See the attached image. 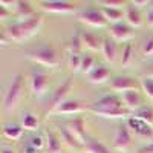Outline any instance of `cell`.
<instances>
[{"label": "cell", "instance_id": "15", "mask_svg": "<svg viewBox=\"0 0 153 153\" xmlns=\"http://www.w3.org/2000/svg\"><path fill=\"white\" fill-rule=\"evenodd\" d=\"M84 110V107L81 106L80 101L76 100H66L65 103H61L52 113L55 115H78Z\"/></svg>", "mask_w": 153, "mask_h": 153}, {"label": "cell", "instance_id": "25", "mask_svg": "<svg viewBox=\"0 0 153 153\" xmlns=\"http://www.w3.org/2000/svg\"><path fill=\"white\" fill-rule=\"evenodd\" d=\"M16 14H17V17L19 19H26V20H29V19H32L34 17V9H32V6H31V3L29 2H23V0H17V6H16Z\"/></svg>", "mask_w": 153, "mask_h": 153}, {"label": "cell", "instance_id": "8", "mask_svg": "<svg viewBox=\"0 0 153 153\" xmlns=\"http://www.w3.org/2000/svg\"><path fill=\"white\" fill-rule=\"evenodd\" d=\"M130 146H132V132H130V129L127 127V124L126 126H118L117 130H115V135H113V147L118 152L126 153L130 149Z\"/></svg>", "mask_w": 153, "mask_h": 153}, {"label": "cell", "instance_id": "7", "mask_svg": "<svg viewBox=\"0 0 153 153\" xmlns=\"http://www.w3.org/2000/svg\"><path fill=\"white\" fill-rule=\"evenodd\" d=\"M40 8L45 12L51 14H69V12H76V5L66 0H51V2H40Z\"/></svg>", "mask_w": 153, "mask_h": 153}, {"label": "cell", "instance_id": "2", "mask_svg": "<svg viewBox=\"0 0 153 153\" xmlns=\"http://www.w3.org/2000/svg\"><path fill=\"white\" fill-rule=\"evenodd\" d=\"M42 25H43V17L34 16L29 20H20L17 23L9 25V26L5 28L3 34L6 35V38L9 42L20 43V42H25V40H28V38L34 37L38 31H40Z\"/></svg>", "mask_w": 153, "mask_h": 153}, {"label": "cell", "instance_id": "26", "mask_svg": "<svg viewBox=\"0 0 153 153\" xmlns=\"http://www.w3.org/2000/svg\"><path fill=\"white\" fill-rule=\"evenodd\" d=\"M46 152L61 153V139L52 132H46Z\"/></svg>", "mask_w": 153, "mask_h": 153}, {"label": "cell", "instance_id": "17", "mask_svg": "<svg viewBox=\"0 0 153 153\" xmlns=\"http://www.w3.org/2000/svg\"><path fill=\"white\" fill-rule=\"evenodd\" d=\"M58 133H60V139L68 147H71V149H80L83 146L78 139H76V136L69 130L68 126H58Z\"/></svg>", "mask_w": 153, "mask_h": 153}, {"label": "cell", "instance_id": "30", "mask_svg": "<svg viewBox=\"0 0 153 153\" xmlns=\"http://www.w3.org/2000/svg\"><path fill=\"white\" fill-rule=\"evenodd\" d=\"M97 66H95V58L91 55V54H86V55H83V60H81V69H80V72H83V74H91L94 69H95Z\"/></svg>", "mask_w": 153, "mask_h": 153}, {"label": "cell", "instance_id": "39", "mask_svg": "<svg viewBox=\"0 0 153 153\" xmlns=\"http://www.w3.org/2000/svg\"><path fill=\"white\" fill-rule=\"evenodd\" d=\"M147 23L150 26H153V8H149L147 11Z\"/></svg>", "mask_w": 153, "mask_h": 153}, {"label": "cell", "instance_id": "10", "mask_svg": "<svg viewBox=\"0 0 153 153\" xmlns=\"http://www.w3.org/2000/svg\"><path fill=\"white\" fill-rule=\"evenodd\" d=\"M72 86H74V80H72V78H68L65 83H63V84L57 89L55 94H54V97H52V101H51V107H49L48 113H52L61 103H65V101L68 100V95H69V92L72 91Z\"/></svg>", "mask_w": 153, "mask_h": 153}, {"label": "cell", "instance_id": "41", "mask_svg": "<svg viewBox=\"0 0 153 153\" xmlns=\"http://www.w3.org/2000/svg\"><path fill=\"white\" fill-rule=\"evenodd\" d=\"M0 153H16L12 149H8V147H2V150H0Z\"/></svg>", "mask_w": 153, "mask_h": 153}, {"label": "cell", "instance_id": "4", "mask_svg": "<svg viewBox=\"0 0 153 153\" xmlns=\"http://www.w3.org/2000/svg\"><path fill=\"white\" fill-rule=\"evenodd\" d=\"M26 58L37 63V65L46 66V68H57L60 65L57 52L49 46H43V48L29 51V52H26Z\"/></svg>", "mask_w": 153, "mask_h": 153}, {"label": "cell", "instance_id": "36", "mask_svg": "<svg viewBox=\"0 0 153 153\" xmlns=\"http://www.w3.org/2000/svg\"><path fill=\"white\" fill-rule=\"evenodd\" d=\"M132 6H135L136 9L143 8V6H150V2L149 0H133V2H130Z\"/></svg>", "mask_w": 153, "mask_h": 153}, {"label": "cell", "instance_id": "3", "mask_svg": "<svg viewBox=\"0 0 153 153\" xmlns=\"http://www.w3.org/2000/svg\"><path fill=\"white\" fill-rule=\"evenodd\" d=\"M22 92H23V75L22 74H17L12 76V80L5 92V97H3V109L6 112H12L19 101L22 98Z\"/></svg>", "mask_w": 153, "mask_h": 153}, {"label": "cell", "instance_id": "29", "mask_svg": "<svg viewBox=\"0 0 153 153\" xmlns=\"http://www.w3.org/2000/svg\"><path fill=\"white\" fill-rule=\"evenodd\" d=\"M132 60H133V46L130 43H127L123 48V52H121V66L127 68L132 63Z\"/></svg>", "mask_w": 153, "mask_h": 153}, {"label": "cell", "instance_id": "11", "mask_svg": "<svg viewBox=\"0 0 153 153\" xmlns=\"http://www.w3.org/2000/svg\"><path fill=\"white\" fill-rule=\"evenodd\" d=\"M109 32H110L112 40H115V42H129L133 37L132 28L126 22H121V23H117V25H110Z\"/></svg>", "mask_w": 153, "mask_h": 153}, {"label": "cell", "instance_id": "5", "mask_svg": "<svg viewBox=\"0 0 153 153\" xmlns=\"http://www.w3.org/2000/svg\"><path fill=\"white\" fill-rule=\"evenodd\" d=\"M78 20L87 26H92V28H106L109 22L104 19L103 12L101 9H84V11H80L76 14Z\"/></svg>", "mask_w": 153, "mask_h": 153}, {"label": "cell", "instance_id": "28", "mask_svg": "<svg viewBox=\"0 0 153 153\" xmlns=\"http://www.w3.org/2000/svg\"><path fill=\"white\" fill-rule=\"evenodd\" d=\"M66 48H68V52H69V55H72V54H81L83 43H81L80 34H76L74 38H71V40L68 42V45H66Z\"/></svg>", "mask_w": 153, "mask_h": 153}, {"label": "cell", "instance_id": "20", "mask_svg": "<svg viewBox=\"0 0 153 153\" xmlns=\"http://www.w3.org/2000/svg\"><path fill=\"white\" fill-rule=\"evenodd\" d=\"M20 126L23 127V130L34 132V130L38 129L40 121H38L35 113H32V112H23L22 113V118H20Z\"/></svg>", "mask_w": 153, "mask_h": 153}, {"label": "cell", "instance_id": "9", "mask_svg": "<svg viewBox=\"0 0 153 153\" xmlns=\"http://www.w3.org/2000/svg\"><path fill=\"white\" fill-rule=\"evenodd\" d=\"M29 87L35 97H43L49 89V76L43 72H34L29 76Z\"/></svg>", "mask_w": 153, "mask_h": 153}, {"label": "cell", "instance_id": "18", "mask_svg": "<svg viewBox=\"0 0 153 153\" xmlns=\"http://www.w3.org/2000/svg\"><path fill=\"white\" fill-rule=\"evenodd\" d=\"M87 76H89V81H91L92 84H103L109 80L110 69L106 68V66H97Z\"/></svg>", "mask_w": 153, "mask_h": 153}, {"label": "cell", "instance_id": "27", "mask_svg": "<svg viewBox=\"0 0 153 153\" xmlns=\"http://www.w3.org/2000/svg\"><path fill=\"white\" fill-rule=\"evenodd\" d=\"M133 117L138 118V120H141V121H144L146 124H149V126L153 127V109H152V107L143 106L139 110H136V112L133 113Z\"/></svg>", "mask_w": 153, "mask_h": 153}, {"label": "cell", "instance_id": "35", "mask_svg": "<svg viewBox=\"0 0 153 153\" xmlns=\"http://www.w3.org/2000/svg\"><path fill=\"white\" fill-rule=\"evenodd\" d=\"M32 147H35L37 150H42L45 146H46V141H45V138L40 136V135H37V136H32L31 139V143H29Z\"/></svg>", "mask_w": 153, "mask_h": 153}, {"label": "cell", "instance_id": "6", "mask_svg": "<svg viewBox=\"0 0 153 153\" xmlns=\"http://www.w3.org/2000/svg\"><path fill=\"white\" fill-rule=\"evenodd\" d=\"M139 87H141L139 81H136L132 76H126V75H118L115 78H112L110 81V89L113 92H117L118 95L129 92V91H138Z\"/></svg>", "mask_w": 153, "mask_h": 153}, {"label": "cell", "instance_id": "33", "mask_svg": "<svg viewBox=\"0 0 153 153\" xmlns=\"http://www.w3.org/2000/svg\"><path fill=\"white\" fill-rule=\"evenodd\" d=\"M141 54L144 55V58H150L153 57V35H149L141 45Z\"/></svg>", "mask_w": 153, "mask_h": 153}, {"label": "cell", "instance_id": "34", "mask_svg": "<svg viewBox=\"0 0 153 153\" xmlns=\"http://www.w3.org/2000/svg\"><path fill=\"white\" fill-rule=\"evenodd\" d=\"M98 5H101V8L121 9L126 5V2H124V0H101V2H98Z\"/></svg>", "mask_w": 153, "mask_h": 153}, {"label": "cell", "instance_id": "32", "mask_svg": "<svg viewBox=\"0 0 153 153\" xmlns=\"http://www.w3.org/2000/svg\"><path fill=\"white\" fill-rule=\"evenodd\" d=\"M139 84H141V89L146 94V97L153 101V80L149 78V76H144V78L139 80Z\"/></svg>", "mask_w": 153, "mask_h": 153}, {"label": "cell", "instance_id": "23", "mask_svg": "<svg viewBox=\"0 0 153 153\" xmlns=\"http://www.w3.org/2000/svg\"><path fill=\"white\" fill-rule=\"evenodd\" d=\"M2 132H3V136L5 138L11 139V141H17V139H20L22 135H23V127L19 126V124L8 123V124H3Z\"/></svg>", "mask_w": 153, "mask_h": 153}, {"label": "cell", "instance_id": "37", "mask_svg": "<svg viewBox=\"0 0 153 153\" xmlns=\"http://www.w3.org/2000/svg\"><path fill=\"white\" fill-rule=\"evenodd\" d=\"M138 153H153V143H150V144L141 147V149L138 150Z\"/></svg>", "mask_w": 153, "mask_h": 153}, {"label": "cell", "instance_id": "12", "mask_svg": "<svg viewBox=\"0 0 153 153\" xmlns=\"http://www.w3.org/2000/svg\"><path fill=\"white\" fill-rule=\"evenodd\" d=\"M123 100V104L127 110H130L132 113H135L136 110H139L143 107V97L139 94V91H129L120 95Z\"/></svg>", "mask_w": 153, "mask_h": 153}, {"label": "cell", "instance_id": "21", "mask_svg": "<svg viewBox=\"0 0 153 153\" xmlns=\"http://www.w3.org/2000/svg\"><path fill=\"white\" fill-rule=\"evenodd\" d=\"M80 34V38H81V43H83V48L89 49V51H101V43L98 40V37L91 34V32H78Z\"/></svg>", "mask_w": 153, "mask_h": 153}, {"label": "cell", "instance_id": "43", "mask_svg": "<svg viewBox=\"0 0 153 153\" xmlns=\"http://www.w3.org/2000/svg\"><path fill=\"white\" fill-rule=\"evenodd\" d=\"M150 8H153V0H152V2H150Z\"/></svg>", "mask_w": 153, "mask_h": 153}, {"label": "cell", "instance_id": "16", "mask_svg": "<svg viewBox=\"0 0 153 153\" xmlns=\"http://www.w3.org/2000/svg\"><path fill=\"white\" fill-rule=\"evenodd\" d=\"M124 14H126V23L129 25L130 28H141L143 26L141 12H139V9H136L135 6H132L130 3H129V6L126 8Z\"/></svg>", "mask_w": 153, "mask_h": 153}, {"label": "cell", "instance_id": "14", "mask_svg": "<svg viewBox=\"0 0 153 153\" xmlns=\"http://www.w3.org/2000/svg\"><path fill=\"white\" fill-rule=\"evenodd\" d=\"M101 54H103L104 60L110 65H113L118 58V46L117 42L112 40V38H104L101 42Z\"/></svg>", "mask_w": 153, "mask_h": 153}, {"label": "cell", "instance_id": "13", "mask_svg": "<svg viewBox=\"0 0 153 153\" xmlns=\"http://www.w3.org/2000/svg\"><path fill=\"white\" fill-rule=\"evenodd\" d=\"M127 127L130 129V132H133L135 135L141 136V138H153V127L135 117L127 120Z\"/></svg>", "mask_w": 153, "mask_h": 153}, {"label": "cell", "instance_id": "1", "mask_svg": "<svg viewBox=\"0 0 153 153\" xmlns=\"http://www.w3.org/2000/svg\"><path fill=\"white\" fill-rule=\"evenodd\" d=\"M86 109L101 118H110V120L126 118V120H129L133 117V113L124 107L121 97L117 94H109V95L101 97L97 101H94L91 106H87Z\"/></svg>", "mask_w": 153, "mask_h": 153}, {"label": "cell", "instance_id": "19", "mask_svg": "<svg viewBox=\"0 0 153 153\" xmlns=\"http://www.w3.org/2000/svg\"><path fill=\"white\" fill-rule=\"evenodd\" d=\"M68 127H69V130L76 136V139H78L81 144L86 143L87 136H86V127H84V120H83V118H75V120H72V121L68 124Z\"/></svg>", "mask_w": 153, "mask_h": 153}, {"label": "cell", "instance_id": "40", "mask_svg": "<svg viewBox=\"0 0 153 153\" xmlns=\"http://www.w3.org/2000/svg\"><path fill=\"white\" fill-rule=\"evenodd\" d=\"M25 153H38V150L35 149V147H32L31 144H28V146H25Z\"/></svg>", "mask_w": 153, "mask_h": 153}, {"label": "cell", "instance_id": "24", "mask_svg": "<svg viewBox=\"0 0 153 153\" xmlns=\"http://www.w3.org/2000/svg\"><path fill=\"white\" fill-rule=\"evenodd\" d=\"M101 12H103L104 19L112 23V25H117V23H121L123 19H126V14L123 9H112V8H100Z\"/></svg>", "mask_w": 153, "mask_h": 153}, {"label": "cell", "instance_id": "42", "mask_svg": "<svg viewBox=\"0 0 153 153\" xmlns=\"http://www.w3.org/2000/svg\"><path fill=\"white\" fill-rule=\"evenodd\" d=\"M146 76H149V78H152V80H153V65H152V66H150V69L147 71Z\"/></svg>", "mask_w": 153, "mask_h": 153}, {"label": "cell", "instance_id": "38", "mask_svg": "<svg viewBox=\"0 0 153 153\" xmlns=\"http://www.w3.org/2000/svg\"><path fill=\"white\" fill-rule=\"evenodd\" d=\"M9 9H6V8H3V6H0V19H2V20H5L8 16H9Z\"/></svg>", "mask_w": 153, "mask_h": 153}, {"label": "cell", "instance_id": "22", "mask_svg": "<svg viewBox=\"0 0 153 153\" xmlns=\"http://www.w3.org/2000/svg\"><path fill=\"white\" fill-rule=\"evenodd\" d=\"M83 147H84V150L87 153H113L101 141H98V139H92V138H87L86 143L83 144Z\"/></svg>", "mask_w": 153, "mask_h": 153}, {"label": "cell", "instance_id": "31", "mask_svg": "<svg viewBox=\"0 0 153 153\" xmlns=\"http://www.w3.org/2000/svg\"><path fill=\"white\" fill-rule=\"evenodd\" d=\"M81 60H83L81 54H72V55H69V58H68L69 69L72 72H80V69H81Z\"/></svg>", "mask_w": 153, "mask_h": 153}]
</instances>
